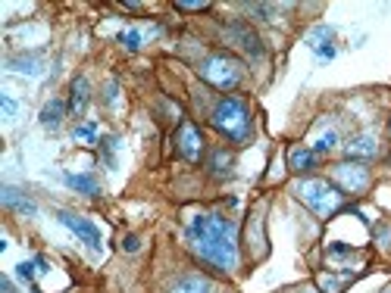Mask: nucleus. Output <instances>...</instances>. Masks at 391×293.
<instances>
[{
	"mask_svg": "<svg viewBox=\"0 0 391 293\" xmlns=\"http://www.w3.org/2000/svg\"><path fill=\"white\" fill-rule=\"evenodd\" d=\"M188 241L203 262L216 265L219 272H235L238 265V228L232 219L219 212H200L188 221Z\"/></svg>",
	"mask_w": 391,
	"mask_h": 293,
	"instance_id": "obj_1",
	"label": "nucleus"
},
{
	"mask_svg": "<svg viewBox=\"0 0 391 293\" xmlns=\"http://www.w3.org/2000/svg\"><path fill=\"white\" fill-rule=\"evenodd\" d=\"M210 125H213L219 134H225L229 140H235V144L247 140L250 128H254L247 100L245 97H223L213 106V113H210Z\"/></svg>",
	"mask_w": 391,
	"mask_h": 293,
	"instance_id": "obj_2",
	"label": "nucleus"
},
{
	"mask_svg": "<svg viewBox=\"0 0 391 293\" xmlns=\"http://www.w3.org/2000/svg\"><path fill=\"white\" fill-rule=\"evenodd\" d=\"M198 72L203 82L213 84L216 91H232V88H238L241 78H245V62L235 60L232 53H210L198 66Z\"/></svg>",
	"mask_w": 391,
	"mask_h": 293,
	"instance_id": "obj_3",
	"label": "nucleus"
},
{
	"mask_svg": "<svg viewBox=\"0 0 391 293\" xmlns=\"http://www.w3.org/2000/svg\"><path fill=\"white\" fill-rule=\"evenodd\" d=\"M297 200H301L307 209H313L319 219H328L335 216V212L341 209V200L344 194L338 191L335 184H328V181H319V178H310V181H301L297 184Z\"/></svg>",
	"mask_w": 391,
	"mask_h": 293,
	"instance_id": "obj_4",
	"label": "nucleus"
},
{
	"mask_svg": "<svg viewBox=\"0 0 391 293\" xmlns=\"http://www.w3.org/2000/svg\"><path fill=\"white\" fill-rule=\"evenodd\" d=\"M332 178L344 194H363L366 187H370V181H373L370 169H366L363 162H338L332 169Z\"/></svg>",
	"mask_w": 391,
	"mask_h": 293,
	"instance_id": "obj_5",
	"label": "nucleus"
},
{
	"mask_svg": "<svg viewBox=\"0 0 391 293\" xmlns=\"http://www.w3.org/2000/svg\"><path fill=\"white\" fill-rule=\"evenodd\" d=\"M176 147H178V153H182V160L200 162L203 160V138H200L198 125L182 122V128H178V134H176Z\"/></svg>",
	"mask_w": 391,
	"mask_h": 293,
	"instance_id": "obj_6",
	"label": "nucleus"
},
{
	"mask_svg": "<svg viewBox=\"0 0 391 293\" xmlns=\"http://www.w3.org/2000/svg\"><path fill=\"white\" fill-rule=\"evenodd\" d=\"M225 38H229L235 47H241V50H245L247 57H263L260 38H257V31L250 28L247 22H232V26L225 28Z\"/></svg>",
	"mask_w": 391,
	"mask_h": 293,
	"instance_id": "obj_7",
	"label": "nucleus"
},
{
	"mask_svg": "<svg viewBox=\"0 0 391 293\" xmlns=\"http://www.w3.org/2000/svg\"><path fill=\"white\" fill-rule=\"evenodd\" d=\"M60 221L69 228L75 237H82L88 247H94V250H100V231H97V225L94 221H88V219H82V216H75V212H69V209H63L60 212Z\"/></svg>",
	"mask_w": 391,
	"mask_h": 293,
	"instance_id": "obj_8",
	"label": "nucleus"
},
{
	"mask_svg": "<svg viewBox=\"0 0 391 293\" xmlns=\"http://www.w3.org/2000/svg\"><path fill=\"white\" fill-rule=\"evenodd\" d=\"M344 153H348L350 162H360V160H375L379 156V140L375 134H357L344 144Z\"/></svg>",
	"mask_w": 391,
	"mask_h": 293,
	"instance_id": "obj_9",
	"label": "nucleus"
},
{
	"mask_svg": "<svg viewBox=\"0 0 391 293\" xmlns=\"http://www.w3.org/2000/svg\"><path fill=\"white\" fill-rule=\"evenodd\" d=\"M88 103H91V84H88V78L78 75L73 82V88H69V113L82 116L88 109Z\"/></svg>",
	"mask_w": 391,
	"mask_h": 293,
	"instance_id": "obj_10",
	"label": "nucleus"
},
{
	"mask_svg": "<svg viewBox=\"0 0 391 293\" xmlns=\"http://www.w3.org/2000/svg\"><path fill=\"white\" fill-rule=\"evenodd\" d=\"M0 203H4L6 209L19 212V216H35V212H38L35 200H28V197L19 194L16 187H4V191H0Z\"/></svg>",
	"mask_w": 391,
	"mask_h": 293,
	"instance_id": "obj_11",
	"label": "nucleus"
},
{
	"mask_svg": "<svg viewBox=\"0 0 391 293\" xmlns=\"http://www.w3.org/2000/svg\"><path fill=\"white\" fill-rule=\"evenodd\" d=\"M232 162H235L232 150H225V147H216L213 153H210V162H207V169H210V175H213V178H225V175H232Z\"/></svg>",
	"mask_w": 391,
	"mask_h": 293,
	"instance_id": "obj_12",
	"label": "nucleus"
},
{
	"mask_svg": "<svg viewBox=\"0 0 391 293\" xmlns=\"http://www.w3.org/2000/svg\"><path fill=\"white\" fill-rule=\"evenodd\" d=\"M63 181H66L73 191L85 194V197H100V181L91 178V175H73V172H66V175H63Z\"/></svg>",
	"mask_w": 391,
	"mask_h": 293,
	"instance_id": "obj_13",
	"label": "nucleus"
},
{
	"mask_svg": "<svg viewBox=\"0 0 391 293\" xmlns=\"http://www.w3.org/2000/svg\"><path fill=\"white\" fill-rule=\"evenodd\" d=\"M313 162H316V153L307 147H294L291 153H288V165H291V172H297V175H307L313 169Z\"/></svg>",
	"mask_w": 391,
	"mask_h": 293,
	"instance_id": "obj_14",
	"label": "nucleus"
},
{
	"mask_svg": "<svg viewBox=\"0 0 391 293\" xmlns=\"http://www.w3.org/2000/svg\"><path fill=\"white\" fill-rule=\"evenodd\" d=\"M66 103L63 100H50V103H44V109H41V125L44 128H60V122H63V116H66Z\"/></svg>",
	"mask_w": 391,
	"mask_h": 293,
	"instance_id": "obj_15",
	"label": "nucleus"
},
{
	"mask_svg": "<svg viewBox=\"0 0 391 293\" xmlns=\"http://www.w3.org/2000/svg\"><path fill=\"white\" fill-rule=\"evenodd\" d=\"M172 293H210V284L200 281V278H185Z\"/></svg>",
	"mask_w": 391,
	"mask_h": 293,
	"instance_id": "obj_16",
	"label": "nucleus"
},
{
	"mask_svg": "<svg viewBox=\"0 0 391 293\" xmlns=\"http://www.w3.org/2000/svg\"><path fill=\"white\" fill-rule=\"evenodd\" d=\"M176 10H182V13H207L210 4H207V0H176Z\"/></svg>",
	"mask_w": 391,
	"mask_h": 293,
	"instance_id": "obj_17",
	"label": "nucleus"
},
{
	"mask_svg": "<svg viewBox=\"0 0 391 293\" xmlns=\"http://www.w3.org/2000/svg\"><path fill=\"white\" fill-rule=\"evenodd\" d=\"M335 144H338V134H335V131H326L323 138L313 144V153H328V150H332Z\"/></svg>",
	"mask_w": 391,
	"mask_h": 293,
	"instance_id": "obj_18",
	"label": "nucleus"
},
{
	"mask_svg": "<svg viewBox=\"0 0 391 293\" xmlns=\"http://www.w3.org/2000/svg\"><path fill=\"white\" fill-rule=\"evenodd\" d=\"M348 278L350 275H344V278H328V275H323V278H319V287H323L326 293H338L344 284H348Z\"/></svg>",
	"mask_w": 391,
	"mask_h": 293,
	"instance_id": "obj_19",
	"label": "nucleus"
},
{
	"mask_svg": "<svg viewBox=\"0 0 391 293\" xmlns=\"http://www.w3.org/2000/svg\"><path fill=\"white\" fill-rule=\"evenodd\" d=\"M119 41H122V47H129V50H138L141 47V31H122Z\"/></svg>",
	"mask_w": 391,
	"mask_h": 293,
	"instance_id": "obj_20",
	"label": "nucleus"
},
{
	"mask_svg": "<svg viewBox=\"0 0 391 293\" xmlns=\"http://www.w3.org/2000/svg\"><path fill=\"white\" fill-rule=\"evenodd\" d=\"M94 134H97V125H94V122L78 125V128H75V138L78 140H94Z\"/></svg>",
	"mask_w": 391,
	"mask_h": 293,
	"instance_id": "obj_21",
	"label": "nucleus"
},
{
	"mask_svg": "<svg viewBox=\"0 0 391 293\" xmlns=\"http://www.w3.org/2000/svg\"><path fill=\"white\" fill-rule=\"evenodd\" d=\"M328 253H332V256H348L350 247L348 243H328Z\"/></svg>",
	"mask_w": 391,
	"mask_h": 293,
	"instance_id": "obj_22",
	"label": "nucleus"
},
{
	"mask_svg": "<svg viewBox=\"0 0 391 293\" xmlns=\"http://www.w3.org/2000/svg\"><path fill=\"white\" fill-rule=\"evenodd\" d=\"M138 247H141V243H138V237H135V234H129V237L122 241V250H129V253H135Z\"/></svg>",
	"mask_w": 391,
	"mask_h": 293,
	"instance_id": "obj_23",
	"label": "nucleus"
},
{
	"mask_svg": "<svg viewBox=\"0 0 391 293\" xmlns=\"http://www.w3.org/2000/svg\"><path fill=\"white\" fill-rule=\"evenodd\" d=\"M0 106H4V113H6V116H16V100L0 97Z\"/></svg>",
	"mask_w": 391,
	"mask_h": 293,
	"instance_id": "obj_24",
	"label": "nucleus"
},
{
	"mask_svg": "<svg viewBox=\"0 0 391 293\" xmlns=\"http://www.w3.org/2000/svg\"><path fill=\"white\" fill-rule=\"evenodd\" d=\"M16 272H19V278H26V281H31V275H35V272H31V265H28V262H22L19 268H16Z\"/></svg>",
	"mask_w": 391,
	"mask_h": 293,
	"instance_id": "obj_25",
	"label": "nucleus"
},
{
	"mask_svg": "<svg viewBox=\"0 0 391 293\" xmlns=\"http://www.w3.org/2000/svg\"><path fill=\"white\" fill-rule=\"evenodd\" d=\"M104 100H107V103H113V100H116V82H109V88H107V94H104Z\"/></svg>",
	"mask_w": 391,
	"mask_h": 293,
	"instance_id": "obj_26",
	"label": "nucleus"
},
{
	"mask_svg": "<svg viewBox=\"0 0 391 293\" xmlns=\"http://www.w3.org/2000/svg\"><path fill=\"white\" fill-rule=\"evenodd\" d=\"M0 287H4V293H16V287H13V281H10V278L0 281Z\"/></svg>",
	"mask_w": 391,
	"mask_h": 293,
	"instance_id": "obj_27",
	"label": "nucleus"
},
{
	"mask_svg": "<svg viewBox=\"0 0 391 293\" xmlns=\"http://www.w3.org/2000/svg\"><path fill=\"white\" fill-rule=\"evenodd\" d=\"M35 265H38V272H47V259L38 256V259H35Z\"/></svg>",
	"mask_w": 391,
	"mask_h": 293,
	"instance_id": "obj_28",
	"label": "nucleus"
}]
</instances>
